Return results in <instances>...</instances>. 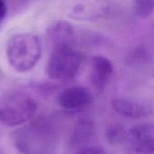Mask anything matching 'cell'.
I'll use <instances>...</instances> for the list:
<instances>
[{"label": "cell", "instance_id": "6da1fadb", "mask_svg": "<svg viewBox=\"0 0 154 154\" xmlns=\"http://www.w3.org/2000/svg\"><path fill=\"white\" fill-rule=\"evenodd\" d=\"M12 139L19 154H55L58 146L56 131L44 118L16 129Z\"/></svg>", "mask_w": 154, "mask_h": 154}, {"label": "cell", "instance_id": "7a4b0ae2", "mask_svg": "<svg viewBox=\"0 0 154 154\" xmlns=\"http://www.w3.org/2000/svg\"><path fill=\"white\" fill-rule=\"evenodd\" d=\"M5 51L10 66L19 73H25L38 63L42 55V43L37 35L20 32L9 38Z\"/></svg>", "mask_w": 154, "mask_h": 154}, {"label": "cell", "instance_id": "3957f363", "mask_svg": "<svg viewBox=\"0 0 154 154\" xmlns=\"http://www.w3.org/2000/svg\"><path fill=\"white\" fill-rule=\"evenodd\" d=\"M37 111L35 100L20 91L0 96V122L9 127L19 126L34 117Z\"/></svg>", "mask_w": 154, "mask_h": 154}, {"label": "cell", "instance_id": "277c9868", "mask_svg": "<svg viewBox=\"0 0 154 154\" xmlns=\"http://www.w3.org/2000/svg\"><path fill=\"white\" fill-rule=\"evenodd\" d=\"M82 55L72 45L53 47L45 72L54 80L69 81L74 79L81 68Z\"/></svg>", "mask_w": 154, "mask_h": 154}, {"label": "cell", "instance_id": "5b68a950", "mask_svg": "<svg viewBox=\"0 0 154 154\" xmlns=\"http://www.w3.org/2000/svg\"><path fill=\"white\" fill-rule=\"evenodd\" d=\"M113 9V0H73L69 16L77 21L96 22L106 18Z\"/></svg>", "mask_w": 154, "mask_h": 154}, {"label": "cell", "instance_id": "8992f818", "mask_svg": "<svg viewBox=\"0 0 154 154\" xmlns=\"http://www.w3.org/2000/svg\"><path fill=\"white\" fill-rule=\"evenodd\" d=\"M59 106L66 112L77 113L88 108L93 103V96L90 91L80 86L64 89L58 98Z\"/></svg>", "mask_w": 154, "mask_h": 154}, {"label": "cell", "instance_id": "52a82bcc", "mask_svg": "<svg viewBox=\"0 0 154 154\" xmlns=\"http://www.w3.org/2000/svg\"><path fill=\"white\" fill-rule=\"evenodd\" d=\"M132 148L140 154H154V124H141L128 131V138Z\"/></svg>", "mask_w": 154, "mask_h": 154}, {"label": "cell", "instance_id": "ba28073f", "mask_svg": "<svg viewBox=\"0 0 154 154\" xmlns=\"http://www.w3.org/2000/svg\"><path fill=\"white\" fill-rule=\"evenodd\" d=\"M113 74L112 61L103 55H94L90 60V82L97 91H103Z\"/></svg>", "mask_w": 154, "mask_h": 154}, {"label": "cell", "instance_id": "9c48e42d", "mask_svg": "<svg viewBox=\"0 0 154 154\" xmlns=\"http://www.w3.org/2000/svg\"><path fill=\"white\" fill-rule=\"evenodd\" d=\"M112 107L116 113L129 118H144L153 114V110L150 106L126 98L113 99Z\"/></svg>", "mask_w": 154, "mask_h": 154}, {"label": "cell", "instance_id": "30bf717a", "mask_svg": "<svg viewBox=\"0 0 154 154\" xmlns=\"http://www.w3.org/2000/svg\"><path fill=\"white\" fill-rule=\"evenodd\" d=\"M74 37V27L68 21H56L47 29V38L53 47L59 45L73 46Z\"/></svg>", "mask_w": 154, "mask_h": 154}, {"label": "cell", "instance_id": "8fae6325", "mask_svg": "<svg viewBox=\"0 0 154 154\" xmlns=\"http://www.w3.org/2000/svg\"><path fill=\"white\" fill-rule=\"evenodd\" d=\"M94 135V125L91 120H80L74 126L69 139V145L72 148L79 149L85 147Z\"/></svg>", "mask_w": 154, "mask_h": 154}, {"label": "cell", "instance_id": "7c38bea8", "mask_svg": "<svg viewBox=\"0 0 154 154\" xmlns=\"http://www.w3.org/2000/svg\"><path fill=\"white\" fill-rule=\"evenodd\" d=\"M106 137L112 144L119 145L127 141L128 131H126L124 127L118 123L111 124L106 129Z\"/></svg>", "mask_w": 154, "mask_h": 154}, {"label": "cell", "instance_id": "4fadbf2b", "mask_svg": "<svg viewBox=\"0 0 154 154\" xmlns=\"http://www.w3.org/2000/svg\"><path fill=\"white\" fill-rule=\"evenodd\" d=\"M151 59L149 51L143 47H137L133 50L129 55L126 57V63L128 65L138 66L144 63H147Z\"/></svg>", "mask_w": 154, "mask_h": 154}, {"label": "cell", "instance_id": "5bb4252c", "mask_svg": "<svg viewBox=\"0 0 154 154\" xmlns=\"http://www.w3.org/2000/svg\"><path fill=\"white\" fill-rule=\"evenodd\" d=\"M133 9L138 17L148 18L154 13V0H133Z\"/></svg>", "mask_w": 154, "mask_h": 154}, {"label": "cell", "instance_id": "9a60e30c", "mask_svg": "<svg viewBox=\"0 0 154 154\" xmlns=\"http://www.w3.org/2000/svg\"><path fill=\"white\" fill-rule=\"evenodd\" d=\"M74 154H105L103 148L101 146H85L83 148L77 149Z\"/></svg>", "mask_w": 154, "mask_h": 154}, {"label": "cell", "instance_id": "2e32d148", "mask_svg": "<svg viewBox=\"0 0 154 154\" xmlns=\"http://www.w3.org/2000/svg\"><path fill=\"white\" fill-rule=\"evenodd\" d=\"M7 13V5L5 0H0V23L5 19Z\"/></svg>", "mask_w": 154, "mask_h": 154}, {"label": "cell", "instance_id": "e0dca14e", "mask_svg": "<svg viewBox=\"0 0 154 154\" xmlns=\"http://www.w3.org/2000/svg\"><path fill=\"white\" fill-rule=\"evenodd\" d=\"M152 75H153V77H154V66H153V68H152Z\"/></svg>", "mask_w": 154, "mask_h": 154}]
</instances>
